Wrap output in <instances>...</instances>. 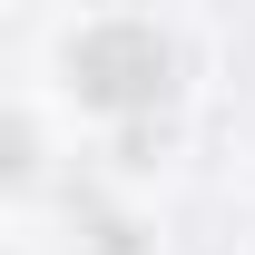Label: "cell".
<instances>
[{
	"label": "cell",
	"instance_id": "cell-1",
	"mask_svg": "<svg viewBox=\"0 0 255 255\" xmlns=\"http://www.w3.org/2000/svg\"><path fill=\"white\" fill-rule=\"evenodd\" d=\"M79 89L108 108H147V98H167V49L147 30H98L79 39Z\"/></svg>",
	"mask_w": 255,
	"mask_h": 255
}]
</instances>
